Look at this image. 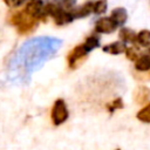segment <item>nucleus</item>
<instances>
[{
	"label": "nucleus",
	"instance_id": "obj_3",
	"mask_svg": "<svg viewBox=\"0 0 150 150\" xmlns=\"http://www.w3.org/2000/svg\"><path fill=\"white\" fill-rule=\"evenodd\" d=\"M68 116H69V112H68L66 102L62 98L56 100L54 102V104L52 107V111H50V117H52L53 123L55 125H60L67 121Z\"/></svg>",
	"mask_w": 150,
	"mask_h": 150
},
{
	"label": "nucleus",
	"instance_id": "obj_16",
	"mask_svg": "<svg viewBox=\"0 0 150 150\" xmlns=\"http://www.w3.org/2000/svg\"><path fill=\"white\" fill-rule=\"evenodd\" d=\"M108 9V1L107 0H96L94 2V13L97 15L104 14Z\"/></svg>",
	"mask_w": 150,
	"mask_h": 150
},
{
	"label": "nucleus",
	"instance_id": "obj_14",
	"mask_svg": "<svg viewBox=\"0 0 150 150\" xmlns=\"http://www.w3.org/2000/svg\"><path fill=\"white\" fill-rule=\"evenodd\" d=\"M137 45L141 47H149L150 46V30L142 29L137 33Z\"/></svg>",
	"mask_w": 150,
	"mask_h": 150
},
{
	"label": "nucleus",
	"instance_id": "obj_11",
	"mask_svg": "<svg viewBox=\"0 0 150 150\" xmlns=\"http://www.w3.org/2000/svg\"><path fill=\"white\" fill-rule=\"evenodd\" d=\"M149 98H150V89L148 87H139L134 93V100L138 104H143L148 102Z\"/></svg>",
	"mask_w": 150,
	"mask_h": 150
},
{
	"label": "nucleus",
	"instance_id": "obj_2",
	"mask_svg": "<svg viewBox=\"0 0 150 150\" xmlns=\"http://www.w3.org/2000/svg\"><path fill=\"white\" fill-rule=\"evenodd\" d=\"M8 21L11 22V25L16 27V30L19 34L23 35V34H28L35 29L39 19L36 16L29 15L28 13H26L25 9H22V11L13 13L9 16Z\"/></svg>",
	"mask_w": 150,
	"mask_h": 150
},
{
	"label": "nucleus",
	"instance_id": "obj_7",
	"mask_svg": "<svg viewBox=\"0 0 150 150\" xmlns=\"http://www.w3.org/2000/svg\"><path fill=\"white\" fill-rule=\"evenodd\" d=\"M42 8H43L42 0H28L26 2V6H25L26 13H28L29 15L36 16L38 19H40V14H41Z\"/></svg>",
	"mask_w": 150,
	"mask_h": 150
},
{
	"label": "nucleus",
	"instance_id": "obj_1",
	"mask_svg": "<svg viewBox=\"0 0 150 150\" xmlns=\"http://www.w3.org/2000/svg\"><path fill=\"white\" fill-rule=\"evenodd\" d=\"M60 45L61 41L55 39H35L27 42L11 62L8 76H11L13 81L26 82L30 73L40 68L46 60L52 57Z\"/></svg>",
	"mask_w": 150,
	"mask_h": 150
},
{
	"label": "nucleus",
	"instance_id": "obj_19",
	"mask_svg": "<svg viewBox=\"0 0 150 150\" xmlns=\"http://www.w3.org/2000/svg\"><path fill=\"white\" fill-rule=\"evenodd\" d=\"M75 4H76V0H61L60 6H61L63 9L71 12L73 8L75 7Z\"/></svg>",
	"mask_w": 150,
	"mask_h": 150
},
{
	"label": "nucleus",
	"instance_id": "obj_4",
	"mask_svg": "<svg viewBox=\"0 0 150 150\" xmlns=\"http://www.w3.org/2000/svg\"><path fill=\"white\" fill-rule=\"evenodd\" d=\"M89 52L87 50V48L84 47V45H77L76 47H74L67 55V62L70 69H75L77 68L87 57V54Z\"/></svg>",
	"mask_w": 150,
	"mask_h": 150
},
{
	"label": "nucleus",
	"instance_id": "obj_9",
	"mask_svg": "<svg viewBox=\"0 0 150 150\" xmlns=\"http://www.w3.org/2000/svg\"><path fill=\"white\" fill-rule=\"evenodd\" d=\"M118 36L121 41L125 43H135L137 41V33L128 27H122L118 32Z\"/></svg>",
	"mask_w": 150,
	"mask_h": 150
},
{
	"label": "nucleus",
	"instance_id": "obj_6",
	"mask_svg": "<svg viewBox=\"0 0 150 150\" xmlns=\"http://www.w3.org/2000/svg\"><path fill=\"white\" fill-rule=\"evenodd\" d=\"M53 18H54V21L57 26H63V25H67V23H70L73 20H74V14L73 12H69V11H66L63 9L62 7H60L54 14H53Z\"/></svg>",
	"mask_w": 150,
	"mask_h": 150
},
{
	"label": "nucleus",
	"instance_id": "obj_20",
	"mask_svg": "<svg viewBox=\"0 0 150 150\" xmlns=\"http://www.w3.org/2000/svg\"><path fill=\"white\" fill-rule=\"evenodd\" d=\"M121 108H123V101H122L121 98H116V100H114L111 103L108 104L109 111H114L115 109H121Z\"/></svg>",
	"mask_w": 150,
	"mask_h": 150
},
{
	"label": "nucleus",
	"instance_id": "obj_10",
	"mask_svg": "<svg viewBox=\"0 0 150 150\" xmlns=\"http://www.w3.org/2000/svg\"><path fill=\"white\" fill-rule=\"evenodd\" d=\"M102 49L105 53H109V54H112V55H117V54L124 53L125 49H127V46H125V42H123V41H115L112 43L105 45Z\"/></svg>",
	"mask_w": 150,
	"mask_h": 150
},
{
	"label": "nucleus",
	"instance_id": "obj_12",
	"mask_svg": "<svg viewBox=\"0 0 150 150\" xmlns=\"http://www.w3.org/2000/svg\"><path fill=\"white\" fill-rule=\"evenodd\" d=\"M93 11H94V2L88 1V2L83 4L82 6H80L79 8L74 9L73 14L75 18H84V16H88Z\"/></svg>",
	"mask_w": 150,
	"mask_h": 150
},
{
	"label": "nucleus",
	"instance_id": "obj_18",
	"mask_svg": "<svg viewBox=\"0 0 150 150\" xmlns=\"http://www.w3.org/2000/svg\"><path fill=\"white\" fill-rule=\"evenodd\" d=\"M125 56L130 60V61H136L137 59H138V56H139V54H138V48H136L135 46H132V47H127V49H125Z\"/></svg>",
	"mask_w": 150,
	"mask_h": 150
},
{
	"label": "nucleus",
	"instance_id": "obj_15",
	"mask_svg": "<svg viewBox=\"0 0 150 150\" xmlns=\"http://www.w3.org/2000/svg\"><path fill=\"white\" fill-rule=\"evenodd\" d=\"M83 45L87 48V50L90 52V50H93V49H95V48H97L100 46V39L96 35H90V36H88L86 39Z\"/></svg>",
	"mask_w": 150,
	"mask_h": 150
},
{
	"label": "nucleus",
	"instance_id": "obj_8",
	"mask_svg": "<svg viewBox=\"0 0 150 150\" xmlns=\"http://www.w3.org/2000/svg\"><path fill=\"white\" fill-rule=\"evenodd\" d=\"M110 18L116 22L117 26H123L128 20V12L124 7H116L111 11Z\"/></svg>",
	"mask_w": 150,
	"mask_h": 150
},
{
	"label": "nucleus",
	"instance_id": "obj_13",
	"mask_svg": "<svg viewBox=\"0 0 150 150\" xmlns=\"http://www.w3.org/2000/svg\"><path fill=\"white\" fill-rule=\"evenodd\" d=\"M135 68L139 71H146L150 69V54L139 55L135 61Z\"/></svg>",
	"mask_w": 150,
	"mask_h": 150
},
{
	"label": "nucleus",
	"instance_id": "obj_21",
	"mask_svg": "<svg viewBox=\"0 0 150 150\" xmlns=\"http://www.w3.org/2000/svg\"><path fill=\"white\" fill-rule=\"evenodd\" d=\"M5 1V4L7 5V6H19V5H21L25 0H4Z\"/></svg>",
	"mask_w": 150,
	"mask_h": 150
},
{
	"label": "nucleus",
	"instance_id": "obj_22",
	"mask_svg": "<svg viewBox=\"0 0 150 150\" xmlns=\"http://www.w3.org/2000/svg\"><path fill=\"white\" fill-rule=\"evenodd\" d=\"M148 52H149V54H150V46L148 47Z\"/></svg>",
	"mask_w": 150,
	"mask_h": 150
},
{
	"label": "nucleus",
	"instance_id": "obj_23",
	"mask_svg": "<svg viewBox=\"0 0 150 150\" xmlns=\"http://www.w3.org/2000/svg\"><path fill=\"white\" fill-rule=\"evenodd\" d=\"M115 150H120V149H115Z\"/></svg>",
	"mask_w": 150,
	"mask_h": 150
},
{
	"label": "nucleus",
	"instance_id": "obj_17",
	"mask_svg": "<svg viewBox=\"0 0 150 150\" xmlns=\"http://www.w3.org/2000/svg\"><path fill=\"white\" fill-rule=\"evenodd\" d=\"M137 118L139 121H142V122H146V123L150 122V103L138 111Z\"/></svg>",
	"mask_w": 150,
	"mask_h": 150
},
{
	"label": "nucleus",
	"instance_id": "obj_5",
	"mask_svg": "<svg viewBox=\"0 0 150 150\" xmlns=\"http://www.w3.org/2000/svg\"><path fill=\"white\" fill-rule=\"evenodd\" d=\"M117 28L116 22L109 16H103L100 18L96 22H95V30L97 33H102V34H110L112 32H115V29Z\"/></svg>",
	"mask_w": 150,
	"mask_h": 150
}]
</instances>
